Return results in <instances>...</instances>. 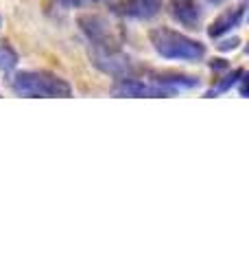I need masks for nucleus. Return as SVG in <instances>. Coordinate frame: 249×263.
<instances>
[{
  "mask_svg": "<svg viewBox=\"0 0 249 263\" xmlns=\"http://www.w3.org/2000/svg\"><path fill=\"white\" fill-rule=\"evenodd\" d=\"M79 29L94 48H120L122 44V31L105 15H98V13L81 15Z\"/></svg>",
  "mask_w": 249,
  "mask_h": 263,
  "instance_id": "nucleus-3",
  "label": "nucleus"
},
{
  "mask_svg": "<svg viewBox=\"0 0 249 263\" xmlns=\"http://www.w3.org/2000/svg\"><path fill=\"white\" fill-rule=\"evenodd\" d=\"M118 11L134 20H151L162 11V0H122Z\"/></svg>",
  "mask_w": 249,
  "mask_h": 263,
  "instance_id": "nucleus-9",
  "label": "nucleus"
},
{
  "mask_svg": "<svg viewBox=\"0 0 249 263\" xmlns=\"http://www.w3.org/2000/svg\"><path fill=\"white\" fill-rule=\"evenodd\" d=\"M238 44H240V37H227V40H221L217 44V48L221 53H230V51H234V48H238Z\"/></svg>",
  "mask_w": 249,
  "mask_h": 263,
  "instance_id": "nucleus-12",
  "label": "nucleus"
},
{
  "mask_svg": "<svg viewBox=\"0 0 249 263\" xmlns=\"http://www.w3.org/2000/svg\"><path fill=\"white\" fill-rule=\"evenodd\" d=\"M171 18L186 29H197L201 22V7L195 0H173L169 5Z\"/></svg>",
  "mask_w": 249,
  "mask_h": 263,
  "instance_id": "nucleus-8",
  "label": "nucleus"
},
{
  "mask_svg": "<svg viewBox=\"0 0 249 263\" xmlns=\"http://www.w3.org/2000/svg\"><path fill=\"white\" fill-rule=\"evenodd\" d=\"M210 68H212L214 72L230 70V64H227V60H212V62H210Z\"/></svg>",
  "mask_w": 249,
  "mask_h": 263,
  "instance_id": "nucleus-13",
  "label": "nucleus"
},
{
  "mask_svg": "<svg viewBox=\"0 0 249 263\" xmlns=\"http://www.w3.org/2000/svg\"><path fill=\"white\" fill-rule=\"evenodd\" d=\"M20 57L15 53V48L7 42H0V72H11L18 66Z\"/></svg>",
  "mask_w": 249,
  "mask_h": 263,
  "instance_id": "nucleus-11",
  "label": "nucleus"
},
{
  "mask_svg": "<svg viewBox=\"0 0 249 263\" xmlns=\"http://www.w3.org/2000/svg\"><path fill=\"white\" fill-rule=\"evenodd\" d=\"M149 42L153 51L164 60L175 62H199L205 57V46L195 37H188L184 33L169 27H157L149 33Z\"/></svg>",
  "mask_w": 249,
  "mask_h": 263,
  "instance_id": "nucleus-2",
  "label": "nucleus"
},
{
  "mask_svg": "<svg viewBox=\"0 0 249 263\" xmlns=\"http://www.w3.org/2000/svg\"><path fill=\"white\" fill-rule=\"evenodd\" d=\"M0 27H3V18H0Z\"/></svg>",
  "mask_w": 249,
  "mask_h": 263,
  "instance_id": "nucleus-15",
  "label": "nucleus"
},
{
  "mask_svg": "<svg viewBox=\"0 0 249 263\" xmlns=\"http://www.w3.org/2000/svg\"><path fill=\"white\" fill-rule=\"evenodd\" d=\"M112 95L116 97H131V99H160V97H173L166 92L164 88L151 84V81H142L136 77H122L112 86Z\"/></svg>",
  "mask_w": 249,
  "mask_h": 263,
  "instance_id": "nucleus-5",
  "label": "nucleus"
},
{
  "mask_svg": "<svg viewBox=\"0 0 249 263\" xmlns=\"http://www.w3.org/2000/svg\"><path fill=\"white\" fill-rule=\"evenodd\" d=\"M245 13H247V7L245 5H238V7H234V9L223 11L219 18H214V22L208 27V37L219 40V37L225 35V33H232L236 27L243 24Z\"/></svg>",
  "mask_w": 249,
  "mask_h": 263,
  "instance_id": "nucleus-7",
  "label": "nucleus"
},
{
  "mask_svg": "<svg viewBox=\"0 0 249 263\" xmlns=\"http://www.w3.org/2000/svg\"><path fill=\"white\" fill-rule=\"evenodd\" d=\"M245 75V68H234L230 72V75H225V77H221L219 81H217V86H212L210 90L205 92V97H217V95H221V92H227V90H232L236 84H238V79Z\"/></svg>",
  "mask_w": 249,
  "mask_h": 263,
  "instance_id": "nucleus-10",
  "label": "nucleus"
},
{
  "mask_svg": "<svg viewBox=\"0 0 249 263\" xmlns=\"http://www.w3.org/2000/svg\"><path fill=\"white\" fill-rule=\"evenodd\" d=\"M11 90L27 99H70L72 86L48 70H22L11 79Z\"/></svg>",
  "mask_w": 249,
  "mask_h": 263,
  "instance_id": "nucleus-1",
  "label": "nucleus"
},
{
  "mask_svg": "<svg viewBox=\"0 0 249 263\" xmlns=\"http://www.w3.org/2000/svg\"><path fill=\"white\" fill-rule=\"evenodd\" d=\"M53 3L61 5V7H79V5H81V0H53Z\"/></svg>",
  "mask_w": 249,
  "mask_h": 263,
  "instance_id": "nucleus-14",
  "label": "nucleus"
},
{
  "mask_svg": "<svg viewBox=\"0 0 249 263\" xmlns=\"http://www.w3.org/2000/svg\"><path fill=\"white\" fill-rule=\"evenodd\" d=\"M151 84L164 88L166 92L175 95L179 90H193L199 86V77L186 75V72H177V70H155L151 72Z\"/></svg>",
  "mask_w": 249,
  "mask_h": 263,
  "instance_id": "nucleus-6",
  "label": "nucleus"
},
{
  "mask_svg": "<svg viewBox=\"0 0 249 263\" xmlns=\"http://www.w3.org/2000/svg\"><path fill=\"white\" fill-rule=\"evenodd\" d=\"M90 60L105 75H112L116 79L122 77H136L140 70V66L131 60L129 55H125L120 48H94L90 51Z\"/></svg>",
  "mask_w": 249,
  "mask_h": 263,
  "instance_id": "nucleus-4",
  "label": "nucleus"
}]
</instances>
